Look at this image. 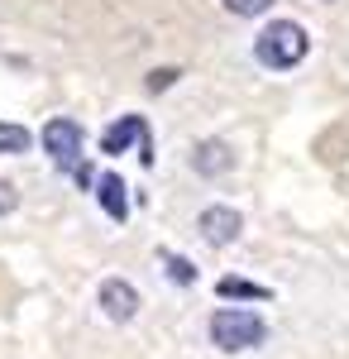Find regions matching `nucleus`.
<instances>
[{
  "mask_svg": "<svg viewBox=\"0 0 349 359\" xmlns=\"http://www.w3.org/2000/svg\"><path fill=\"white\" fill-rule=\"evenodd\" d=\"M163 264H167V278H172V283H196L191 259H182V254H163Z\"/></svg>",
  "mask_w": 349,
  "mask_h": 359,
  "instance_id": "nucleus-11",
  "label": "nucleus"
},
{
  "mask_svg": "<svg viewBox=\"0 0 349 359\" xmlns=\"http://www.w3.org/2000/svg\"><path fill=\"white\" fill-rule=\"evenodd\" d=\"M273 0H225V10L230 15H240V20H254V15H264Z\"/></svg>",
  "mask_w": 349,
  "mask_h": 359,
  "instance_id": "nucleus-12",
  "label": "nucleus"
},
{
  "mask_svg": "<svg viewBox=\"0 0 349 359\" xmlns=\"http://www.w3.org/2000/svg\"><path fill=\"white\" fill-rule=\"evenodd\" d=\"M177 77H182L177 67H158V72H149V91H167V86L177 82Z\"/></svg>",
  "mask_w": 349,
  "mask_h": 359,
  "instance_id": "nucleus-13",
  "label": "nucleus"
},
{
  "mask_svg": "<svg viewBox=\"0 0 349 359\" xmlns=\"http://www.w3.org/2000/svg\"><path fill=\"white\" fill-rule=\"evenodd\" d=\"M144 139H153L149 135V120H144V115H120L106 135H101V149H106V154H125L130 144H144Z\"/></svg>",
  "mask_w": 349,
  "mask_h": 359,
  "instance_id": "nucleus-5",
  "label": "nucleus"
},
{
  "mask_svg": "<svg viewBox=\"0 0 349 359\" xmlns=\"http://www.w3.org/2000/svg\"><path fill=\"white\" fill-rule=\"evenodd\" d=\"M96 201H101V211H106L110 221H125V216H130V201H125V177L106 172V177L96 182Z\"/></svg>",
  "mask_w": 349,
  "mask_h": 359,
  "instance_id": "nucleus-8",
  "label": "nucleus"
},
{
  "mask_svg": "<svg viewBox=\"0 0 349 359\" xmlns=\"http://www.w3.org/2000/svg\"><path fill=\"white\" fill-rule=\"evenodd\" d=\"M43 149H48V158L57 168H81V125L77 120H67V115H57L43 125Z\"/></svg>",
  "mask_w": 349,
  "mask_h": 359,
  "instance_id": "nucleus-3",
  "label": "nucleus"
},
{
  "mask_svg": "<svg viewBox=\"0 0 349 359\" xmlns=\"http://www.w3.org/2000/svg\"><path fill=\"white\" fill-rule=\"evenodd\" d=\"M240 211L235 206H206L201 211V221H196V230L211 240V245H230V240H240Z\"/></svg>",
  "mask_w": 349,
  "mask_h": 359,
  "instance_id": "nucleus-4",
  "label": "nucleus"
},
{
  "mask_svg": "<svg viewBox=\"0 0 349 359\" xmlns=\"http://www.w3.org/2000/svg\"><path fill=\"white\" fill-rule=\"evenodd\" d=\"M215 292H220V297H240V302H264V297H268L264 283H244V278H220Z\"/></svg>",
  "mask_w": 349,
  "mask_h": 359,
  "instance_id": "nucleus-9",
  "label": "nucleus"
},
{
  "mask_svg": "<svg viewBox=\"0 0 349 359\" xmlns=\"http://www.w3.org/2000/svg\"><path fill=\"white\" fill-rule=\"evenodd\" d=\"M254 53H259L264 67H278V72H282V67H296L301 57L311 53V39H306V29L292 25V20H273V25L259 34V48H254Z\"/></svg>",
  "mask_w": 349,
  "mask_h": 359,
  "instance_id": "nucleus-1",
  "label": "nucleus"
},
{
  "mask_svg": "<svg viewBox=\"0 0 349 359\" xmlns=\"http://www.w3.org/2000/svg\"><path fill=\"white\" fill-rule=\"evenodd\" d=\"M25 149H29V130L0 120V154H25Z\"/></svg>",
  "mask_w": 349,
  "mask_h": 359,
  "instance_id": "nucleus-10",
  "label": "nucleus"
},
{
  "mask_svg": "<svg viewBox=\"0 0 349 359\" xmlns=\"http://www.w3.org/2000/svg\"><path fill=\"white\" fill-rule=\"evenodd\" d=\"M211 340L220 350H254L264 340V316L259 311H244V306H225L211 316Z\"/></svg>",
  "mask_w": 349,
  "mask_h": 359,
  "instance_id": "nucleus-2",
  "label": "nucleus"
},
{
  "mask_svg": "<svg viewBox=\"0 0 349 359\" xmlns=\"http://www.w3.org/2000/svg\"><path fill=\"white\" fill-rule=\"evenodd\" d=\"M15 206H20V192H15V182H5V177H0V216H10Z\"/></svg>",
  "mask_w": 349,
  "mask_h": 359,
  "instance_id": "nucleus-14",
  "label": "nucleus"
},
{
  "mask_svg": "<svg viewBox=\"0 0 349 359\" xmlns=\"http://www.w3.org/2000/svg\"><path fill=\"white\" fill-rule=\"evenodd\" d=\"M191 168H196L201 177H220V172H230V168H235V154H230V144H220V139H206V144H196V154H191Z\"/></svg>",
  "mask_w": 349,
  "mask_h": 359,
  "instance_id": "nucleus-7",
  "label": "nucleus"
},
{
  "mask_svg": "<svg viewBox=\"0 0 349 359\" xmlns=\"http://www.w3.org/2000/svg\"><path fill=\"white\" fill-rule=\"evenodd\" d=\"M101 306H106L110 321H130L135 306H139V292L125 283V278H106V283H101Z\"/></svg>",
  "mask_w": 349,
  "mask_h": 359,
  "instance_id": "nucleus-6",
  "label": "nucleus"
}]
</instances>
